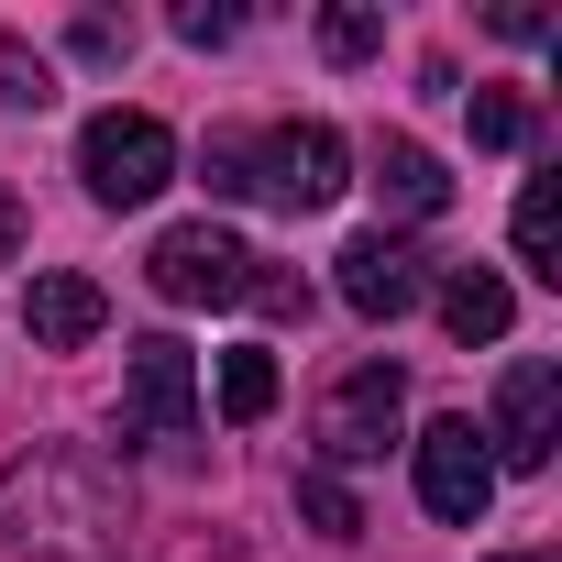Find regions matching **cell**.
<instances>
[{"instance_id":"1","label":"cell","mask_w":562,"mask_h":562,"mask_svg":"<svg viewBox=\"0 0 562 562\" xmlns=\"http://www.w3.org/2000/svg\"><path fill=\"white\" fill-rule=\"evenodd\" d=\"M133 496L89 441H34L0 463V551L23 562H122Z\"/></svg>"},{"instance_id":"2","label":"cell","mask_w":562,"mask_h":562,"mask_svg":"<svg viewBox=\"0 0 562 562\" xmlns=\"http://www.w3.org/2000/svg\"><path fill=\"white\" fill-rule=\"evenodd\" d=\"M254 243L243 232H221V221H177V232H155V254H144V276H155V299L166 310H243L254 299Z\"/></svg>"},{"instance_id":"3","label":"cell","mask_w":562,"mask_h":562,"mask_svg":"<svg viewBox=\"0 0 562 562\" xmlns=\"http://www.w3.org/2000/svg\"><path fill=\"white\" fill-rule=\"evenodd\" d=\"M342 133L331 122H276V133H243V199H276V210H331L353 177H342Z\"/></svg>"},{"instance_id":"4","label":"cell","mask_w":562,"mask_h":562,"mask_svg":"<svg viewBox=\"0 0 562 562\" xmlns=\"http://www.w3.org/2000/svg\"><path fill=\"white\" fill-rule=\"evenodd\" d=\"M78 177H89L100 210H144V199L177 177V133H166L155 111H100V122L78 133Z\"/></svg>"},{"instance_id":"5","label":"cell","mask_w":562,"mask_h":562,"mask_svg":"<svg viewBox=\"0 0 562 562\" xmlns=\"http://www.w3.org/2000/svg\"><path fill=\"white\" fill-rule=\"evenodd\" d=\"M397 419H408V375H397L386 353L353 364V375L321 397V474H342V463H386Z\"/></svg>"},{"instance_id":"6","label":"cell","mask_w":562,"mask_h":562,"mask_svg":"<svg viewBox=\"0 0 562 562\" xmlns=\"http://www.w3.org/2000/svg\"><path fill=\"white\" fill-rule=\"evenodd\" d=\"M122 430L133 441H188L199 430V364L177 331H144L133 364H122Z\"/></svg>"},{"instance_id":"7","label":"cell","mask_w":562,"mask_h":562,"mask_svg":"<svg viewBox=\"0 0 562 562\" xmlns=\"http://www.w3.org/2000/svg\"><path fill=\"white\" fill-rule=\"evenodd\" d=\"M408 452H419V507H430L441 529H485V507H496V463H485V430H474V419H430Z\"/></svg>"},{"instance_id":"8","label":"cell","mask_w":562,"mask_h":562,"mask_svg":"<svg viewBox=\"0 0 562 562\" xmlns=\"http://www.w3.org/2000/svg\"><path fill=\"white\" fill-rule=\"evenodd\" d=\"M562 452V364H507V386H496V430H485V463H518V474H540Z\"/></svg>"},{"instance_id":"9","label":"cell","mask_w":562,"mask_h":562,"mask_svg":"<svg viewBox=\"0 0 562 562\" xmlns=\"http://www.w3.org/2000/svg\"><path fill=\"white\" fill-rule=\"evenodd\" d=\"M331 288H342V310H353V321H408L430 276H419V243L364 232V243H342V254H331Z\"/></svg>"},{"instance_id":"10","label":"cell","mask_w":562,"mask_h":562,"mask_svg":"<svg viewBox=\"0 0 562 562\" xmlns=\"http://www.w3.org/2000/svg\"><path fill=\"white\" fill-rule=\"evenodd\" d=\"M100 321H111V299L89 288V276H34V288H23L34 353H78V342H100Z\"/></svg>"},{"instance_id":"11","label":"cell","mask_w":562,"mask_h":562,"mask_svg":"<svg viewBox=\"0 0 562 562\" xmlns=\"http://www.w3.org/2000/svg\"><path fill=\"white\" fill-rule=\"evenodd\" d=\"M375 199H386L397 221H441V210H452V177H441V155H430V144L386 133V144H375Z\"/></svg>"},{"instance_id":"12","label":"cell","mask_w":562,"mask_h":562,"mask_svg":"<svg viewBox=\"0 0 562 562\" xmlns=\"http://www.w3.org/2000/svg\"><path fill=\"white\" fill-rule=\"evenodd\" d=\"M507 321H518V299H507L496 265H452L441 276V331L452 342H507Z\"/></svg>"},{"instance_id":"13","label":"cell","mask_w":562,"mask_h":562,"mask_svg":"<svg viewBox=\"0 0 562 562\" xmlns=\"http://www.w3.org/2000/svg\"><path fill=\"white\" fill-rule=\"evenodd\" d=\"M518 265L540 276V288H562V177L518 188Z\"/></svg>"},{"instance_id":"14","label":"cell","mask_w":562,"mask_h":562,"mask_svg":"<svg viewBox=\"0 0 562 562\" xmlns=\"http://www.w3.org/2000/svg\"><path fill=\"white\" fill-rule=\"evenodd\" d=\"M265 408H276V353H265V342L221 353V419H243V430H254Z\"/></svg>"},{"instance_id":"15","label":"cell","mask_w":562,"mask_h":562,"mask_svg":"<svg viewBox=\"0 0 562 562\" xmlns=\"http://www.w3.org/2000/svg\"><path fill=\"white\" fill-rule=\"evenodd\" d=\"M299 518H310L321 540H364V507H353V485H342V474H321V463L299 474Z\"/></svg>"},{"instance_id":"16","label":"cell","mask_w":562,"mask_h":562,"mask_svg":"<svg viewBox=\"0 0 562 562\" xmlns=\"http://www.w3.org/2000/svg\"><path fill=\"white\" fill-rule=\"evenodd\" d=\"M386 45V12H375V0H342V12H321V56L331 67H364Z\"/></svg>"},{"instance_id":"17","label":"cell","mask_w":562,"mask_h":562,"mask_svg":"<svg viewBox=\"0 0 562 562\" xmlns=\"http://www.w3.org/2000/svg\"><path fill=\"white\" fill-rule=\"evenodd\" d=\"M0 100H12V111H45V100H56V67H45L23 34H0Z\"/></svg>"},{"instance_id":"18","label":"cell","mask_w":562,"mask_h":562,"mask_svg":"<svg viewBox=\"0 0 562 562\" xmlns=\"http://www.w3.org/2000/svg\"><path fill=\"white\" fill-rule=\"evenodd\" d=\"M474 144H496V155L529 144V100L518 89H474Z\"/></svg>"},{"instance_id":"19","label":"cell","mask_w":562,"mask_h":562,"mask_svg":"<svg viewBox=\"0 0 562 562\" xmlns=\"http://www.w3.org/2000/svg\"><path fill=\"white\" fill-rule=\"evenodd\" d=\"M232 34H243L232 0H177V45H232Z\"/></svg>"},{"instance_id":"20","label":"cell","mask_w":562,"mask_h":562,"mask_svg":"<svg viewBox=\"0 0 562 562\" xmlns=\"http://www.w3.org/2000/svg\"><path fill=\"white\" fill-rule=\"evenodd\" d=\"M199 166H210V188H221V199H243V133H210V144H199Z\"/></svg>"},{"instance_id":"21","label":"cell","mask_w":562,"mask_h":562,"mask_svg":"<svg viewBox=\"0 0 562 562\" xmlns=\"http://www.w3.org/2000/svg\"><path fill=\"white\" fill-rule=\"evenodd\" d=\"M254 299H265L276 321H310V288H299V276H276V265H254Z\"/></svg>"},{"instance_id":"22","label":"cell","mask_w":562,"mask_h":562,"mask_svg":"<svg viewBox=\"0 0 562 562\" xmlns=\"http://www.w3.org/2000/svg\"><path fill=\"white\" fill-rule=\"evenodd\" d=\"M485 23H496L507 45H540V34H551V12H540V0H496V12H485Z\"/></svg>"},{"instance_id":"23","label":"cell","mask_w":562,"mask_h":562,"mask_svg":"<svg viewBox=\"0 0 562 562\" xmlns=\"http://www.w3.org/2000/svg\"><path fill=\"white\" fill-rule=\"evenodd\" d=\"M122 45H133L122 12H78V56H122Z\"/></svg>"},{"instance_id":"24","label":"cell","mask_w":562,"mask_h":562,"mask_svg":"<svg viewBox=\"0 0 562 562\" xmlns=\"http://www.w3.org/2000/svg\"><path fill=\"white\" fill-rule=\"evenodd\" d=\"M12 254H23V199L0 188V265H12Z\"/></svg>"},{"instance_id":"25","label":"cell","mask_w":562,"mask_h":562,"mask_svg":"<svg viewBox=\"0 0 562 562\" xmlns=\"http://www.w3.org/2000/svg\"><path fill=\"white\" fill-rule=\"evenodd\" d=\"M496 562H562V551H496Z\"/></svg>"}]
</instances>
